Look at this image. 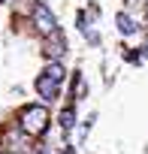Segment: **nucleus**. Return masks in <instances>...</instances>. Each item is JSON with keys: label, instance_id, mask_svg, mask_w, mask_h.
Listing matches in <instances>:
<instances>
[{"label": "nucleus", "instance_id": "nucleus-1", "mask_svg": "<svg viewBox=\"0 0 148 154\" xmlns=\"http://www.w3.org/2000/svg\"><path fill=\"white\" fill-rule=\"evenodd\" d=\"M51 127V112L45 103H30L18 112V130L24 136H33V139H42Z\"/></svg>", "mask_w": 148, "mask_h": 154}, {"label": "nucleus", "instance_id": "nucleus-2", "mask_svg": "<svg viewBox=\"0 0 148 154\" xmlns=\"http://www.w3.org/2000/svg\"><path fill=\"white\" fill-rule=\"evenodd\" d=\"M30 21H33V27H36L42 36H48V33L57 30V18H54V12L42 3V0H36V3L30 6Z\"/></svg>", "mask_w": 148, "mask_h": 154}, {"label": "nucleus", "instance_id": "nucleus-3", "mask_svg": "<svg viewBox=\"0 0 148 154\" xmlns=\"http://www.w3.org/2000/svg\"><path fill=\"white\" fill-rule=\"evenodd\" d=\"M33 88H36V94L42 97V103H54L57 97H60V82H54V79H48V75H36V82H33Z\"/></svg>", "mask_w": 148, "mask_h": 154}, {"label": "nucleus", "instance_id": "nucleus-4", "mask_svg": "<svg viewBox=\"0 0 148 154\" xmlns=\"http://www.w3.org/2000/svg\"><path fill=\"white\" fill-rule=\"evenodd\" d=\"M63 51H66V39H63V33H60V30L48 33V36H45V48H42L45 60H60Z\"/></svg>", "mask_w": 148, "mask_h": 154}, {"label": "nucleus", "instance_id": "nucleus-5", "mask_svg": "<svg viewBox=\"0 0 148 154\" xmlns=\"http://www.w3.org/2000/svg\"><path fill=\"white\" fill-rule=\"evenodd\" d=\"M57 124H60V133H63V136H69V130L76 127V103H66V106L60 109Z\"/></svg>", "mask_w": 148, "mask_h": 154}, {"label": "nucleus", "instance_id": "nucleus-6", "mask_svg": "<svg viewBox=\"0 0 148 154\" xmlns=\"http://www.w3.org/2000/svg\"><path fill=\"white\" fill-rule=\"evenodd\" d=\"M115 27H118L121 36H133V33H139V24H136L127 12H118V15H115Z\"/></svg>", "mask_w": 148, "mask_h": 154}, {"label": "nucleus", "instance_id": "nucleus-7", "mask_svg": "<svg viewBox=\"0 0 148 154\" xmlns=\"http://www.w3.org/2000/svg\"><path fill=\"white\" fill-rule=\"evenodd\" d=\"M42 75H48V79H54V82H63L66 79V69H63L60 60H48L45 69H42Z\"/></svg>", "mask_w": 148, "mask_h": 154}, {"label": "nucleus", "instance_id": "nucleus-8", "mask_svg": "<svg viewBox=\"0 0 148 154\" xmlns=\"http://www.w3.org/2000/svg\"><path fill=\"white\" fill-rule=\"evenodd\" d=\"M85 94H88L85 79H82V72L76 69V75H72V103H76V100H85Z\"/></svg>", "mask_w": 148, "mask_h": 154}, {"label": "nucleus", "instance_id": "nucleus-9", "mask_svg": "<svg viewBox=\"0 0 148 154\" xmlns=\"http://www.w3.org/2000/svg\"><path fill=\"white\" fill-rule=\"evenodd\" d=\"M0 154H12V151H0Z\"/></svg>", "mask_w": 148, "mask_h": 154}, {"label": "nucleus", "instance_id": "nucleus-10", "mask_svg": "<svg viewBox=\"0 0 148 154\" xmlns=\"http://www.w3.org/2000/svg\"><path fill=\"white\" fill-rule=\"evenodd\" d=\"M0 3H6V0H0Z\"/></svg>", "mask_w": 148, "mask_h": 154}]
</instances>
